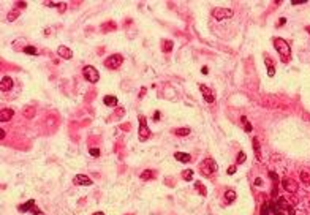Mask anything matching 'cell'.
I'll use <instances>...</instances> for the list:
<instances>
[{"mask_svg":"<svg viewBox=\"0 0 310 215\" xmlns=\"http://www.w3.org/2000/svg\"><path fill=\"white\" fill-rule=\"evenodd\" d=\"M182 177H184L187 182H190V180L193 179V171H192V169H185V171L182 172Z\"/></svg>","mask_w":310,"mask_h":215,"instance_id":"22","label":"cell"},{"mask_svg":"<svg viewBox=\"0 0 310 215\" xmlns=\"http://www.w3.org/2000/svg\"><path fill=\"white\" fill-rule=\"evenodd\" d=\"M240 120H242V122H244V125H245V127H244V128H245V131H252V125L247 122V119H245V117H242Z\"/></svg>","mask_w":310,"mask_h":215,"instance_id":"30","label":"cell"},{"mask_svg":"<svg viewBox=\"0 0 310 215\" xmlns=\"http://www.w3.org/2000/svg\"><path fill=\"white\" fill-rule=\"evenodd\" d=\"M261 183H263L261 179H257V180H255V185H261Z\"/></svg>","mask_w":310,"mask_h":215,"instance_id":"40","label":"cell"},{"mask_svg":"<svg viewBox=\"0 0 310 215\" xmlns=\"http://www.w3.org/2000/svg\"><path fill=\"white\" fill-rule=\"evenodd\" d=\"M57 8H59L60 13H65V10H66V3H57Z\"/></svg>","mask_w":310,"mask_h":215,"instance_id":"32","label":"cell"},{"mask_svg":"<svg viewBox=\"0 0 310 215\" xmlns=\"http://www.w3.org/2000/svg\"><path fill=\"white\" fill-rule=\"evenodd\" d=\"M283 24H287V18H280L278 22H277V27H282Z\"/></svg>","mask_w":310,"mask_h":215,"instance_id":"34","label":"cell"},{"mask_svg":"<svg viewBox=\"0 0 310 215\" xmlns=\"http://www.w3.org/2000/svg\"><path fill=\"white\" fill-rule=\"evenodd\" d=\"M124 62V57L120 56V54H113V56H109L106 60H104V66L109 70H117L120 65H122Z\"/></svg>","mask_w":310,"mask_h":215,"instance_id":"3","label":"cell"},{"mask_svg":"<svg viewBox=\"0 0 310 215\" xmlns=\"http://www.w3.org/2000/svg\"><path fill=\"white\" fill-rule=\"evenodd\" d=\"M24 52H25V54H30V56H36V54H38V51H36L35 46H25V48H24Z\"/></svg>","mask_w":310,"mask_h":215,"instance_id":"24","label":"cell"},{"mask_svg":"<svg viewBox=\"0 0 310 215\" xmlns=\"http://www.w3.org/2000/svg\"><path fill=\"white\" fill-rule=\"evenodd\" d=\"M93 215H104V213H103V212H95Z\"/></svg>","mask_w":310,"mask_h":215,"instance_id":"42","label":"cell"},{"mask_svg":"<svg viewBox=\"0 0 310 215\" xmlns=\"http://www.w3.org/2000/svg\"><path fill=\"white\" fill-rule=\"evenodd\" d=\"M11 89H13V79L10 76L2 78V81H0V90L6 92V90H11Z\"/></svg>","mask_w":310,"mask_h":215,"instance_id":"10","label":"cell"},{"mask_svg":"<svg viewBox=\"0 0 310 215\" xmlns=\"http://www.w3.org/2000/svg\"><path fill=\"white\" fill-rule=\"evenodd\" d=\"M225 199L228 201V203H233V201L236 199V192L234 190H226L225 192Z\"/></svg>","mask_w":310,"mask_h":215,"instance_id":"18","label":"cell"},{"mask_svg":"<svg viewBox=\"0 0 310 215\" xmlns=\"http://www.w3.org/2000/svg\"><path fill=\"white\" fill-rule=\"evenodd\" d=\"M275 215H283V213H282V212H275Z\"/></svg>","mask_w":310,"mask_h":215,"instance_id":"44","label":"cell"},{"mask_svg":"<svg viewBox=\"0 0 310 215\" xmlns=\"http://www.w3.org/2000/svg\"><path fill=\"white\" fill-rule=\"evenodd\" d=\"M174 158H176L177 161H182V163H188V161L192 160V157L188 154H184V152H176L174 154Z\"/></svg>","mask_w":310,"mask_h":215,"instance_id":"14","label":"cell"},{"mask_svg":"<svg viewBox=\"0 0 310 215\" xmlns=\"http://www.w3.org/2000/svg\"><path fill=\"white\" fill-rule=\"evenodd\" d=\"M244 161H245V152H239L237 160H236V165H242Z\"/></svg>","mask_w":310,"mask_h":215,"instance_id":"27","label":"cell"},{"mask_svg":"<svg viewBox=\"0 0 310 215\" xmlns=\"http://www.w3.org/2000/svg\"><path fill=\"white\" fill-rule=\"evenodd\" d=\"M201 73L206 74V73H207V66H203V68H201Z\"/></svg>","mask_w":310,"mask_h":215,"instance_id":"38","label":"cell"},{"mask_svg":"<svg viewBox=\"0 0 310 215\" xmlns=\"http://www.w3.org/2000/svg\"><path fill=\"white\" fill-rule=\"evenodd\" d=\"M282 185H283V188H285L287 192H290V193H294L296 190H298V183H296L293 179H283Z\"/></svg>","mask_w":310,"mask_h":215,"instance_id":"9","label":"cell"},{"mask_svg":"<svg viewBox=\"0 0 310 215\" xmlns=\"http://www.w3.org/2000/svg\"><path fill=\"white\" fill-rule=\"evenodd\" d=\"M83 73H84V78L89 81V82H93V84L98 82V79H100V73H98V70L95 68V66H92V65L84 66Z\"/></svg>","mask_w":310,"mask_h":215,"instance_id":"4","label":"cell"},{"mask_svg":"<svg viewBox=\"0 0 310 215\" xmlns=\"http://www.w3.org/2000/svg\"><path fill=\"white\" fill-rule=\"evenodd\" d=\"M269 177H271V180H272L274 183H277V182H278V177H277V174H275V172H272V171L269 172Z\"/></svg>","mask_w":310,"mask_h":215,"instance_id":"31","label":"cell"},{"mask_svg":"<svg viewBox=\"0 0 310 215\" xmlns=\"http://www.w3.org/2000/svg\"><path fill=\"white\" fill-rule=\"evenodd\" d=\"M19 15H21V13H19V10H18V8L11 10V11H10V15L6 16V21H10V22H11V21H15V19H16Z\"/></svg>","mask_w":310,"mask_h":215,"instance_id":"20","label":"cell"},{"mask_svg":"<svg viewBox=\"0 0 310 215\" xmlns=\"http://www.w3.org/2000/svg\"><path fill=\"white\" fill-rule=\"evenodd\" d=\"M291 3H293V5H298V3H304V0H293Z\"/></svg>","mask_w":310,"mask_h":215,"instance_id":"37","label":"cell"},{"mask_svg":"<svg viewBox=\"0 0 310 215\" xmlns=\"http://www.w3.org/2000/svg\"><path fill=\"white\" fill-rule=\"evenodd\" d=\"M25 6H27L25 2H18V3H16V8H25Z\"/></svg>","mask_w":310,"mask_h":215,"instance_id":"35","label":"cell"},{"mask_svg":"<svg viewBox=\"0 0 310 215\" xmlns=\"http://www.w3.org/2000/svg\"><path fill=\"white\" fill-rule=\"evenodd\" d=\"M174 133H176L177 136H187V134L190 133V128H177Z\"/></svg>","mask_w":310,"mask_h":215,"instance_id":"26","label":"cell"},{"mask_svg":"<svg viewBox=\"0 0 310 215\" xmlns=\"http://www.w3.org/2000/svg\"><path fill=\"white\" fill-rule=\"evenodd\" d=\"M161 49H163V52H171L172 51V41L171 40H165V41L161 43Z\"/></svg>","mask_w":310,"mask_h":215,"instance_id":"17","label":"cell"},{"mask_svg":"<svg viewBox=\"0 0 310 215\" xmlns=\"http://www.w3.org/2000/svg\"><path fill=\"white\" fill-rule=\"evenodd\" d=\"M73 182H74L76 185H84V187L92 185V179H89L87 176H84V174H78V176L73 179Z\"/></svg>","mask_w":310,"mask_h":215,"instance_id":"8","label":"cell"},{"mask_svg":"<svg viewBox=\"0 0 310 215\" xmlns=\"http://www.w3.org/2000/svg\"><path fill=\"white\" fill-rule=\"evenodd\" d=\"M264 62H266V66H267V76H274L275 74V68H274V62L269 59V57H266L264 59Z\"/></svg>","mask_w":310,"mask_h":215,"instance_id":"15","label":"cell"},{"mask_svg":"<svg viewBox=\"0 0 310 215\" xmlns=\"http://www.w3.org/2000/svg\"><path fill=\"white\" fill-rule=\"evenodd\" d=\"M158 119H160V112L157 111V112H155V116H154V120H158Z\"/></svg>","mask_w":310,"mask_h":215,"instance_id":"39","label":"cell"},{"mask_svg":"<svg viewBox=\"0 0 310 215\" xmlns=\"http://www.w3.org/2000/svg\"><path fill=\"white\" fill-rule=\"evenodd\" d=\"M253 150H255V155H257V158H260V142L257 138H253Z\"/></svg>","mask_w":310,"mask_h":215,"instance_id":"23","label":"cell"},{"mask_svg":"<svg viewBox=\"0 0 310 215\" xmlns=\"http://www.w3.org/2000/svg\"><path fill=\"white\" fill-rule=\"evenodd\" d=\"M301 176H302V182H304L305 185H308V176H307V172H302Z\"/></svg>","mask_w":310,"mask_h":215,"instance_id":"33","label":"cell"},{"mask_svg":"<svg viewBox=\"0 0 310 215\" xmlns=\"http://www.w3.org/2000/svg\"><path fill=\"white\" fill-rule=\"evenodd\" d=\"M274 46H275V49H277V52L280 54V59L282 60H288L290 59V56H291V49H290V44L285 41L283 38H274Z\"/></svg>","mask_w":310,"mask_h":215,"instance_id":"1","label":"cell"},{"mask_svg":"<svg viewBox=\"0 0 310 215\" xmlns=\"http://www.w3.org/2000/svg\"><path fill=\"white\" fill-rule=\"evenodd\" d=\"M89 154L92 157H100V149H97V147H92V149L89 150Z\"/></svg>","mask_w":310,"mask_h":215,"instance_id":"29","label":"cell"},{"mask_svg":"<svg viewBox=\"0 0 310 215\" xmlns=\"http://www.w3.org/2000/svg\"><path fill=\"white\" fill-rule=\"evenodd\" d=\"M30 209H35V201H33V199H29L25 204L19 206V210H21V212H27V210H30Z\"/></svg>","mask_w":310,"mask_h":215,"instance_id":"16","label":"cell"},{"mask_svg":"<svg viewBox=\"0 0 310 215\" xmlns=\"http://www.w3.org/2000/svg\"><path fill=\"white\" fill-rule=\"evenodd\" d=\"M217 163H215V160H212V158H206V160H203V163L199 165V169H201V172L204 174V176H210V174H214L215 171H217Z\"/></svg>","mask_w":310,"mask_h":215,"instance_id":"2","label":"cell"},{"mask_svg":"<svg viewBox=\"0 0 310 215\" xmlns=\"http://www.w3.org/2000/svg\"><path fill=\"white\" fill-rule=\"evenodd\" d=\"M35 215H45L41 210H38V209H35Z\"/></svg>","mask_w":310,"mask_h":215,"instance_id":"41","label":"cell"},{"mask_svg":"<svg viewBox=\"0 0 310 215\" xmlns=\"http://www.w3.org/2000/svg\"><path fill=\"white\" fill-rule=\"evenodd\" d=\"M195 188H198V192L203 195V196H206V193H207V192H206V187L201 183V182H196V183H195Z\"/></svg>","mask_w":310,"mask_h":215,"instance_id":"25","label":"cell"},{"mask_svg":"<svg viewBox=\"0 0 310 215\" xmlns=\"http://www.w3.org/2000/svg\"><path fill=\"white\" fill-rule=\"evenodd\" d=\"M236 169H237L236 166H230V168H228V174H234V172H236Z\"/></svg>","mask_w":310,"mask_h":215,"instance_id":"36","label":"cell"},{"mask_svg":"<svg viewBox=\"0 0 310 215\" xmlns=\"http://www.w3.org/2000/svg\"><path fill=\"white\" fill-rule=\"evenodd\" d=\"M24 114H25V117H33L35 116V109H33V108H25V109H24Z\"/></svg>","mask_w":310,"mask_h":215,"instance_id":"28","label":"cell"},{"mask_svg":"<svg viewBox=\"0 0 310 215\" xmlns=\"http://www.w3.org/2000/svg\"><path fill=\"white\" fill-rule=\"evenodd\" d=\"M57 54L62 59H66V60H70L73 57V52L70 51V48H66V46H59L57 48Z\"/></svg>","mask_w":310,"mask_h":215,"instance_id":"11","label":"cell"},{"mask_svg":"<svg viewBox=\"0 0 310 215\" xmlns=\"http://www.w3.org/2000/svg\"><path fill=\"white\" fill-rule=\"evenodd\" d=\"M271 212H272V204H271V203H264L263 210H261V215H269Z\"/></svg>","mask_w":310,"mask_h":215,"instance_id":"21","label":"cell"},{"mask_svg":"<svg viewBox=\"0 0 310 215\" xmlns=\"http://www.w3.org/2000/svg\"><path fill=\"white\" fill-rule=\"evenodd\" d=\"M154 176H155V172L154 171H144V172H141V179L142 180H151V179H154Z\"/></svg>","mask_w":310,"mask_h":215,"instance_id":"19","label":"cell"},{"mask_svg":"<svg viewBox=\"0 0 310 215\" xmlns=\"http://www.w3.org/2000/svg\"><path fill=\"white\" fill-rule=\"evenodd\" d=\"M199 90H201V93L204 95V100H206L207 103H214V101H215V95H214V92H212L207 86L199 84Z\"/></svg>","mask_w":310,"mask_h":215,"instance_id":"7","label":"cell"},{"mask_svg":"<svg viewBox=\"0 0 310 215\" xmlns=\"http://www.w3.org/2000/svg\"><path fill=\"white\" fill-rule=\"evenodd\" d=\"M138 120H139V141H146L151 136V130H149V127H147V122H146L144 116H139Z\"/></svg>","mask_w":310,"mask_h":215,"instance_id":"5","label":"cell"},{"mask_svg":"<svg viewBox=\"0 0 310 215\" xmlns=\"http://www.w3.org/2000/svg\"><path fill=\"white\" fill-rule=\"evenodd\" d=\"M117 97H114V95H106L104 98H103V103L106 104V106H109V108H116L117 106Z\"/></svg>","mask_w":310,"mask_h":215,"instance_id":"13","label":"cell"},{"mask_svg":"<svg viewBox=\"0 0 310 215\" xmlns=\"http://www.w3.org/2000/svg\"><path fill=\"white\" fill-rule=\"evenodd\" d=\"M305 30H307V32L310 33V25H307V27H305Z\"/></svg>","mask_w":310,"mask_h":215,"instance_id":"43","label":"cell"},{"mask_svg":"<svg viewBox=\"0 0 310 215\" xmlns=\"http://www.w3.org/2000/svg\"><path fill=\"white\" fill-rule=\"evenodd\" d=\"M13 114H15V111H13L11 108L2 109V111H0V122H8V120L13 117Z\"/></svg>","mask_w":310,"mask_h":215,"instance_id":"12","label":"cell"},{"mask_svg":"<svg viewBox=\"0 0 310 215\" xmlns=\"http://www.w3.org/2000/svg\"><path fill=\"white\" fill-rule=\"evenodd\" d=\"M212 16L215 18V19H230V18H233V10H230V8H214L212 10Z\"/></svg>","mask_w":310,"mask_h":215,"instance_id":"6","label":"cell"}]
</instances>
